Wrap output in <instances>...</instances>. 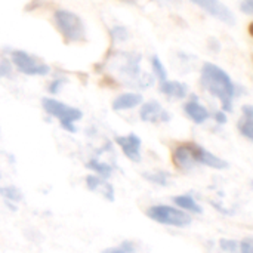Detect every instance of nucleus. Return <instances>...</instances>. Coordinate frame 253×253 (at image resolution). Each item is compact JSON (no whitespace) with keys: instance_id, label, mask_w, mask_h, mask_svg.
Listing matches in <instances>:
<instances>
[{"instance_id":"1","label":"nucleus","mask_w":253,"mask_h":253,"mask_svg":"<svg viewBox=\"0 0 253 253\" xmlns=\"http://www.w3.org/2000/svg\"><path fill=\"white\" fill-rule=\"evenodd\" d=\"M200 83L203 89L211 92L213 96H216L224 111H233V99L236 96V86L231 80V77L218 65L206 62L202 67V76Z\"/></svg>"},{"instance_id":"2","label":"nucleus","mask_w":253,"mask_h":253,"mask_svg":"<svg viewBox=\"0 0 253 253\" xmlns=\"http://www.w3.org/2000/svg\"><path fill=\"white\" fill-rule=\"evenodd\" d=\"M55 24L61 34L70 42H83L86 39V30L83 21L70 10H56L53 15Z\"/></svg>"},{"instance_id":"3","label":"nucleus","mask_w":253,"mask_h":253,"mask_svg":"<svg viewBox=\"0 0 253 253\" xmlns=\"http://www.w3.org/2000/svg\"><path fill=\"white\" fill-rule=\"evenodd\" d=\"M42 105H43V108H44V111L47 114H50V116H53V117H56L59 120L61 126L65 130H68L71 133L76 132V127H74L73 123L82 119L83 114H82L80 110L73 108L70 105H65V104H62V102H59L56 99H52V98H43Z\"/></svg>"},{"instance_id":"4","label":"nucleus","mask_w":253,"mask_h":253,"mask_svg":"<svg viewBox=\"0 0 253 253\" xmlns=\"http://www.w3.org/2000/svg\"><path fill=\"white\" fill-rule=\"evenodd\" d=\"M148 218H151L153 221L159 222V224H165V225H173V227H187L191 224V216L187 215L185 212L170 208V206H165V205H159V206H151L147 211Z\"/></svg>"},{"instance_id":"5","label":"nucleus","mask_w":253,"mask_h":253,"mask_svg":"<svg viewBox=\"0 0 253 253\" xmlns=\"http://www.w3.org/2000/svg\"><path fill=\"white\" fill-rule=\"evenodd\" d=\"M12 59H13L15 65L18 67V70L28 76H46L50 71V68L46 64L37 62L31 55H28L27 52H22V50H13Z\"/></svg>"},{"instance_id":"6","label":"nucleus","mask_w":253,"mask_h":253,"mask_svg":"<svg viewBox=\"0 0 253 253\" xmlns=\"http://www.w3.org/2000/svg\"><path fill=\"white\" fill-rule=\"evenodd\" d=\"M193 3H196L197 6H200L205 12H208L209 15L215 16L216 19L228 24V25H234L236 24V16L234 13L219 0H190Z\"/></svg>"},{"instance_id":"7","label":"nucleus","mask_w":253,"mask_h":253,"mask_svg":"<svg viewBox=\"0 0 253 253\" xmlns=\"http://www.w3.org/2000/svg\"><path fill=\"white\" fill-rule=\"evenodd\" d=\"M187 144H188V150H190V154H191V159L194 163L206 165L213 169H227L228 168V163L225 160L213 156L211 151L205 150L202 145L194 144V142H187Z\"/></svg>"},{"instance_id":"8","label":"nucleus","mask_w":253,"mask_h":253,"mask_svg":"<svg viewBox=\"0 0 253 253\" xmlns=\"http://www.w3.org/2000/svg\"><path fill=\"white\" fill-rule=\"evenodd\" d=\"M139 116L144 122H150V123H160V122L166 123L170 120V114L156 101H150L144 104Z\"/></svg>"},{"instance_id":"9","label":"nucleus","mask_w":253,"mask_h":253,"mask_svg":"<svg viewBox=\"0 0 253 253\" xmlns=\"http://www.w3.org/2000/svg\"><path fill=\"white\" fill-rule=\"evenodd\" d=\"M116 142L123 150L125 156L132 162H141V139L135 133H129L127 136H117Z\"/></svg>"},{"instance_id":"10","label":"nucleus","mask_w":253,"mask_h":253,"mask_svg":"<svg viewBox=\"0 0 253 253\" xmlns=\"http://www.w3.org/2000/svg\"><path fill=\"white\" fill-rule=\"evenodd\" d=\"M172 160H173V165L178 170H182V172H188L194 168V162L191 159V154H190V150H188V144H182V145H178L175 150H173V154H172Z\"/></svg>"},{"instance_id":"11","label":"nucleus","mask_w":253,"mask_h":253,"mask_svg":"<svg viewBox=\"0 0 253 253\" xmlns=\"http://www.w3.org/2000/svg\"><path fill=\"white\" fill-rule=\"evenodd\" d=\"M184 110H185V114L197 125H202L209 119V111L199 102L197 96H193L191 101H188L185 104Z\"/></svg>"},{"instance_id":"12","label":"nucleus","mask_w":253,"mask_h":253,"mask_svg":"<svg viewBox=\"0 0 253 253\" xmlns=\"http://www.w3.org/2000/svg\"><path fill=\"white\" fill-rule=\"evenodd\" d=\"M142 102V95L139 93H123L119 95L114 102H113V108L116 111H122V110H130L136 105H139Z\"/></svg>"},{"instance_id":"13","label":"nucleus","mask_w":253,"mask_h":253,"mask_svg":"<svg viewBox=\"0 0 253 253\" xmlns=\"http://www.w3.org/2000/svg\"><path fill=\"white\" fill-rule=\"evenodd\" d=\"M160 90L168 95V96H172V98H178V99H182L187 96L188 93V87L187 84L184 83H179V82H160Z\"/></svg>"},{"instance_id":"14","label":"nucleus","mask_w":253,"mask_h":253,"mask_svg":"<svg viewBox=\"0 0 253 253\" xmlns=\"http://www.w3.org/2000/svg\"><path fill=\"white\" fill-rule=\"evenodd\" d=\"M86 185H87V188L90 190V191H101L104 196H105V199L107 200H114V190H113V187H111V184H108V182H105V181H102V179H99L98 176H87L86 178Z\"/></svg>"},{"instance_id":"15","label":"nucleus","mask_w":253,"mask_h":253,"mask_svg":"<svg viewBox=\"0 0 253 253\" xmlns=\"http://www.w3.org/2000/svg\"><path fill=\"white\" fill-rule=\"evenodd\" d=\"M239 130L249 141L253 139V108L251 105L243 107V119L239 122Z\"/></svg>"},{"instance_id":"16","label":"nucleus","mask_w":253,"mask_h":253,"mask_svg":"<svg viewBox=\"0 0 253 253\" xmlns=\"http://www.w3.org/2000/svg\"><path fill=\"white\" fill-rule=\"evenodd\" d=\"M173 202H175V205H176L178 208H182V209H185V211H190V212H194V213H202V212H203V209L200 208V205H199L191 196H188V194H185V196H178V197L173 199Z\"/></svg>"},{"instance_id":"17","label":"nucleus","mask_w":253,"mask_h":253,"mask_svg":"<svg viewBox=\"0 0 253 253\" xmlns=\"http://www.w3.org/2000/svg\"><path fill=\"white\" fill-rule=\"evenodd\" d=\"M86 166H87L89 169L98 172L102 178H108V176L113 173V168H111V166H108V165H105V163H101V162H98V160H95V159L90 160Z\"/></svg>"},{"instance_id":"18","label":"nucleus","mask_w":253,"mask_h":253,"mask_svg":"<svg viewBox=\"0 0 253 253\" xmlns=\"http://www.w3.org/2000/svg\"><path fill=\"white\" fill-rule=\"evenodd\" d=\"M144 178L151 181L153 184H157V185H169V173L166 172H156V173H144Z\"/></svg>"},{"instance_id":"19","label":"nucleus","mask_w":253,"mask_h":253,"mask_svg":"<svg viewBox=\"0 0 253 253\" xmlns=\"http://www.w3.org/2000/svg\"><path fill=\"white\" fill-rule=\"evenodd\" d=\"M151 64H153V70H154V74H156V77L159 79V82H165V80H168L166 68L163 67V64H162V61L159 59V56H153Z\"/></svg>"},{"instance_id":"20","label":"nucleus","mask_w":253,"mask_h":253,"mask_svg":"<svg viewBox=\"0 0 253 253\" xmlns=\"http://www.w3.org/2000/svg\"><path fill=\"white\" fill-rule=\"evenodd\" d=\"M0 194L12 202H19L22 199V194L19 190H16L15 187H0Z\"/></svg>"},{"instance_id":"21","label":"nucleus","mask_w":253,"mask_h":253,"mask_svg":"<svg viewBox=\"0 0 253 253\" xmlns=\"http://www.w3.org/2000/svg\"><path fill=\"white\" fill-rule=\"evenodd\" d=\"M102 253H135V246L130 242H123L120 246L105 249Z\"/></svg>"},{"instance_id":"22","label":"nucleus","mask_w":253,"mask_h":253,"mask_svg":"<svg viewBox=\"0 0 253 253\" xmlns=\"http://www.w3.org/2000/svg\"><path fill=\"white\" fill-rule=\"evenodd\" d=\"M219 246H221V249H224L225 252L234 253L237 251V242H234V240H225V239H222V240L219 242Z\"/></svg>"},{"instance_id":"23","label":"nucleus","mask_w":253,"mask_h":253,"mask_svg":"<svg viewBox=\"0 0 253 253\" xmlns=\"http://www.w3.org/2000/svg\"><path fill=\"white\" fill-rule=\"evenodd\" d=\"M240 252L242 253H253V239L248 237L240 242Z\"/></svg>"},{"instance_id":"24","label":"nucleus","mask_w":253,"mask_h":253,"mask_svg":"<svg viewBox=\"0 0 253 253\" xmlns=\"http://www.w3.org/2000/svg\"><path fill=\"white\" fill-rule=\"evenodd\" d=\"M10 76V65L7 61L0 62V77H9Z\"/></svg>"},{"instance_id":"25","label":"nucleus","mask_w":253,"mask_h":253,"mask_svg":"<svg viewBox=\"0 0 253 253\" xmlns=\"http://www.w3.org/2000/svg\"><path fill=\"white\" fill-rule=\"evenodd\" d=\"M125 36H126V30H125V28L116 27V28L113 30V39H116V40H123Z\"/></svg>"},{"instance_id":"26","label":"nucleus","mask_w":253,"mask_h":253,"mask_svg":"<svg viewBox=\"0 0 253 253\" xmlns=\"http://www.w3.org/2000/svg\"><path fill=\"white\" fill-rule=\"evenodd\" d=\"M240 7H242L243 12H246V13L251 15L253 12V0H243L242 4H240Z\"/></svg>"},{"instance_id":"27","label":"nucleus","mask_w":253,"mask_h":253,"mask_svg":"<svg viewBox=\"0 0 253 253\" xmlns=\"http://www.w3.org/2000/svg\"><path fill=\"white\" fill-rule=\"evenodd\" d=\"M61 84H62V82H61V80L53 82V83L49 86V92H50V93H56V92H58V87H59Z\"/></svg>"},{"instance_id":"28","label":"nucleus","mask_w":253,"mask_h":253,"mask_svg":"<svg viewBox=\"0 0 253 253\" xmlns=\"http://www.w3.org/2000/svg\"><path fill=\"white\" fill-rule=\"evenodd\" d=\"M215 119H216V122H218V123H221V125L227 123V117H225V113H222V111L216 113V114H215Z\"/></svg>"},{"instance_id":"29","label":"nucleus","mask_w":253,"mask_h":253,"mask_svg":"<svg viewBox=\"0 0 253 253\" xmlns=\"http://www.w3.org/2000/svg\"><path fill=\"white\" fill-rule=\"evenodd\" d=\"M159 3L162 4H166V6H173V4H179V0H157Z\"/></svg>"}]
</instances>
